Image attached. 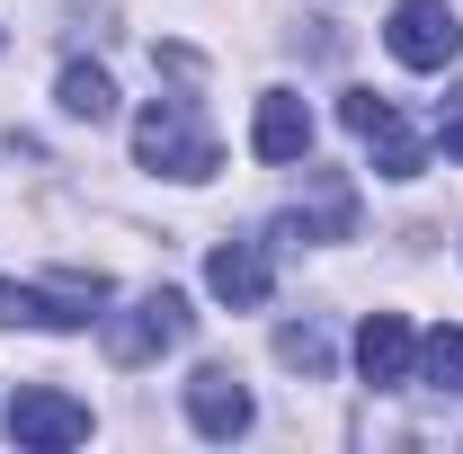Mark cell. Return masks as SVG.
Masks as SVG:
<instances>
[{
    "mask_svg": "<svg viewBox=\"0 0 463 454\" xmlns=\"http://www.w3.org/2000/svg\"><path fill=\"white\" fill-rule=\"evenodd\" d=\"M134 161H143V170H161V178H187V187L223 170L214 134L196 125V108H187V99H152V108L134 116Z\"/></svg>",
    "mask_w": 463,
    "mask_h": 454,
    "instance_id": "cell-1",
    "label": "cell"
},
{
    "mask_svg": "<svg viewBox=\"0 0 463 454\" xmlns=\"http://www.w3.org/2000/svg\"><path fill=\"white\" fill-rule=\"evenodd\" d=\"M108 303V277H54V285H9L0 277V321L9 330H90Z\"/></svg>",
    "mask_w": 463,
    "mask_h": 454,
    "instance_id": "cell-2",
    "label": "cell"
},
{
    "mask_svg": "<svg viewBox=\"0 0 463 454\" xmlns=\"http://www.w3.org/2000/svg\"><path fill=\"white\" fill-rule=\"evenodd\" d=\"M187 330H196L187 294H170V285H161V294H134V303L108 321V356H116V365H152V356H170Z\"/></svg>",
    "mask_w": 463,
    "mask_h": 454,
    "instance_id": "cell-3",
    "label": "cell"
},
{
    "mask_svg": "<svg viewBox=\"0 0 463 454\" xmlns=\"http://www.w3.org/2000/svg\"><path fill=\"white\" fill-rule=\"evenodd\" d=\"M339 125L374 152V170H383V178H419V170H428V152H419V134L402 125V108H392V99L347 90V99H339Z\"/></svg>",
    "mask_w": 463,
    "mask_h": 454,
    "instance_id": "cell-4",
    "label": "cell"
},
{
    "mask_svg": "<svg viewBox=\"0 0 463 454\" xmlns=\"http://www.w3.org/2000/svg\"><path fill=\"white\" fill-rule=\"evenodd\" d=\"M383 45H392V62H410V71H446V62L463 54V18L446 0H402L392 27H383Z\"/></svg>",
    "mask_w": 463,
    "mask_h": 454,
    "instance_id": "cell-5",
    "label": "cell"
},
{
    "mask_svg": "<svg viewBox=\"0 0 463 454\" xmlns=\"http://www.w3.org/2000/svg\"><path fill=\"white\" fill-rule=\"evenodd\" d=\"M187 419H196V437H250V419H259V401H250V383L232 374V365H196L187 374Z\"/></svg>",
    "mask_w": 463,
    "mask_h": 454,
    "instance_id": "cell-6",
    "label": "cell"
},
{
    "mask_svg": "<svg viewBox=\"0 0 463 454\" xmlns=\"http://www.w3.org/2000/svg\"><path fill=\"white\" fill-rule=\"evenodd\" d=\"M356 374H365L374 393H402L410 374H419V339H410L402 312H365V330H356Z\"/></svg>",
    "mask_w": 463,
    "mask_h": 454,
    "instance_id": "cell-7",
    "label": "cell"
},
{
    "mask_svg": "<svg viewBox=\"0 0 463 454\" xmlns=\"http://www.w3.org/2000/svg\"><path fill=\"white\" fill-rule=\"evenodd\" d=\"M9 437H18V446H80V437H90V401L36 383V393L9 401Z\"/></svg>",
    "mask_w": 463,
    "mask_h": 454,
    "instance_id": "cell-8",
    "label": "cell"
},
{
    "mask_svg": "<svg viewBox=\"0 0 463 454\" xmlns=\"http://www.w3.org/2000/svg\"><path fill=\"white\" fill-rule=\"evenodd\" d=\"M356 232V196H347V178H312V205H294V214H277V241L286 250H303V241H347Z\"/></svg>",
    "mask_w": 463,
    "mask_h": 454,
    "instance_id": "cell-9",
    "label": "cell"
},
{
    "mask_svg": "<svg viewBox=\"0 0 463 454\" xmlns=\"http://www.w3.org/2000/svg\"><path fill=\"white\" fill-rule=\"evenodd\" d=\"M250 152H259V161H277V170L303 161V152H312V108H303L294 90H268L259 116H250Z\"/></svg>",
    "mask_w": 463,
    "mask_h": 454,
    "instance_id": "cell-10",
    "label": "cell"
},
{
    "mask_svg": "<svg viewBox=\"0 0 463 454\" xmlns=\"http://www.w3.org/2000/svg\"><path fill=\"white\" fill-rule=\"evenodd\" d=\"M205 285H214V303H232V312H259L268 303V250L259 241H223L205 259Z\"/></svg>",
    "mask_w": 463,
    "mask_h": 454,
    "instance_id": "cell-11",
    "label": "cell"
},
{
    "mask_svg": "<svg viewBox=\"0 0 463 454\" xmlns=\"http://www.w3.org/2000/svg\"><path fill=\"white\" fill-rule=\"evenodd\" d=\"M62 116H80V125H108L116 116V80L99 62H62Z\"/></svg>",
    "mask_w": 463,
    "mask_h": 454,
    "instance_id": "cell-12",
    "label": "cell"
},
{
    "mask_svg": "<svg viewBox=\"0 0 463 454\" xmlns=\"http://www.w3.org/2000/svg\"><path fill=\"white\" fill-rule=\"evenodd\" d=\"M419 374H428L437 393H463V330H428V347H419Z\"/></svg>",
    "mask_w": 463,
    "mask_h": 454,
    "instance_id": "cell-13",
    "label": "cell"
},
{
    "mask_svg": "<svg viewBox=\"0 0 463 454\" xmlns=\"http://www.w3.org/2000/svg\"><path fill=\"white\" fill-rule=\"evenodd\" d=\"M277 356H286L294 374H330V339H321L312 321H286V330H277Z\"/></svg>",
    "mask_w": 463,
    "mask_h": 454,
    "instance_id": "cell-14",
    "label": "cell"
},
{
    "mask_svg": "<svg viewBox=\"0 0 463 454\" xmlns=\"http://www.w3.org/2000/svg\"><path fill=\"white\" fill-rule=\"evenodd\" d=\"M437 143H446V161H463V80L437 99Z\"/></svg>",
    "mask_w": 463,
    "mask_h": 454,
    "instance_id": "cell-15",
    "label": "cell"
}]
</instances>
